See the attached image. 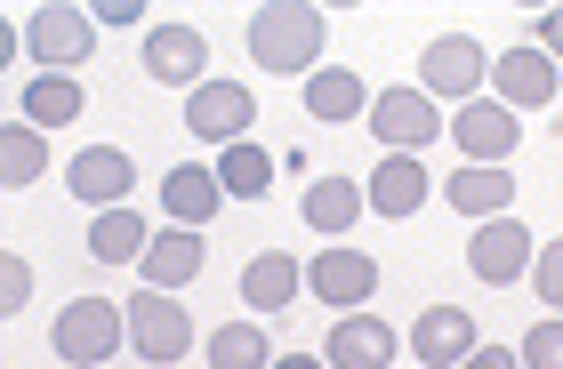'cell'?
Segmentation results:
<instances>
[{
	"label": "cell",
	"mask_w": 563,
	"mask_h": 369,
	"mask_svg": "<svg viewBox=\"0 0 563 369\" xmlns=\"http://www.w3.org/2000/svg\"><path fill=\"white\" fill-rule=\"evenodd\" d=\"M250 57L266 72H306L322 57V9H306V0H274V9L250 16Z\"/></svg>",
	"instance_id": "cell-1"
},
{
	"label": "cell",
	"mask_w": 563,
	"mask_h": 369,
	"mask_svg": "<svg viewBox=\"0 0 563 369\" xmlns=\"http://www.w3.org/2000/svg\"><path fill=\"white\" fill-rule=\"evenodd\" d=\"M48 346H57L73 369H106L121 346H130V313L106 298H73L57 322H48Z\"/></svg>",
	"instance_id": "cell-2"
},
{
	"label": "cell",
	"mask_w": 563,
	"mask_h": 369,
	"mask_svg": "<svg viewBox=\"0 0 563 369\" xmlns=\"http://www.w3.org/2000/svg\"><path fill=\"white\" fill-rule=\"evenodd\" d=\"M451 145L467 153V169H507V153L523 145V121L507 113L499 97H475V104L451 113Z\"/></svg>",
	"instance_id": "cell-3"
},
{
	"label": "cell",
	"mask_w": 563,
	"mask_h": 369,
	"mask_svg": "<svg viewBox=\"0 0 563 369\" xmlns=\"http://www.w3.org/2000/svg\"><path fill=\"white\" fill-rule=\"evenodd\" d=\"M130 346L153 361V369H169V361H186V346H194V322H186V305H169V289H137L130 305Z\"/></svg>",
	"instance_id": "cell-4"
},
{
	"label": "cell",
	"mask_w": 563,
	"mask_h": 369,
	"mask_svg": "<svg viewBox=\"0 0 563 369\" xmlns=\"http://www.w3.org/2000/svg\"><path fill=\"white\" fill-rule=\"evenodd\" d=\"M24 41H33L41 72H73V65L97 48V16H89V9H65V0H48V9L24 16Z\"/></svg>",
	"instance_id": "cell-5"
},
{
	"label": "cell",
	"mask_w": 563,
	"mask_h": 369,
	"mask_svg": "<svg viewBox=\"0 0 563 369\" xmlns=\"http://www.w3.org/2000/svg\"><path fill=\"white\" fill-rule=\"evenodd\" d=\"M483 81H492V57H483V41L443 33L434 48H419V89H427V97H459V104H475Z\"/></svg>",
	"instance_id": "cell-6"
},
{
	"label": "cell",
	"mask_w": 563,
	"mask_h": 369,
	"mask_svg": "<svg viewBox=\"0 0 563 369\" xmlns=\"http://www.w3.org/2000/svg\"><path fill=\"white\" fill-rule=\"evenodd\" d=\"M306 289H314L322 305H339V313H354V305H371V289H378V266H371L363 249L330 242V249H314V257H306Z\"/></svg>",
	"instance_id": "cell-7"
},
{
	"label": "cell",
	"mask_w": 563,
	"mask_h": 369,
	"mask_svg": "<svg viewBox=\"0 0 563 369\" xmlns=\"http://www.w3.org/2000/svg\"><path fill=\"white\" fill-rule=\"evenodd\" d=\"M250 121H258V104H250L242 81H201L194 104H186V128H194V137H210V145H242Z\"/></svg>",
	"instance_id": "cell-8"
},
{
	"label": "cell",
	"mask_w": 563,
	"mask_h": 369,
	"mask_svg": "<svg viewBox=\"0 0 563 369\" xmlns=\"http://www.w3.org/2000/svg\"><path fill=\"white\" fill-rule=\"evenodd\" d=\"M531 257H540V249H531V233H523L516 217H483V225L467 233V273H475V281H499V289H507Z\"/></svg>",
	"instance_id": "cell-9"
},
{
	"label": "cell",
	"mask_w": 563,
	"mask_h": 369,
	"mask_svg": "<svg viewBox=\"0 0 563 369\" xmlns=\"http://www.w3.org/2000/svg\"><path fill=\"white\" fill-rule=\"evenodd\" d=\"M492 81H499L507 113H540V104H555V57H548L540 41H531V48H499Z\"/></svg>",
	"instance_id": "cell-10"
},
{
	"label": "cell",
	"mask_w": 563,
	"mask_h": 369,
	"mask_svg": "<svg viewBox=\"0 0 563 369\" xmlns=\"http://www.w3.org/2000/svg\"><path fill=\"white\" fill-rule=\"evenodd\" d=\"M427 193H434V177H427L419 153H387V161L371 169V185H363V201L378 209V217H419Z\"/></svg>",
	"instance_id": "cell-11"
},
{
	"label": "cell",
	"mask_w": 563,
	"mask_h": 369,
	"mask_svg": "<svg viewBox=\"0 0 563 369\" xmlns=\"http://www.w3.org/2000/svg\"><path fill=\"white\" fill-rule=\"evenodd\" d=\"M201 65H210V41L194 24H153L145 33V72L169 89H201Z\"/></svg>",
	"instance_id": "cell-12"
},
{
	"label": "cell",
	"mask_w": 563,
	"mask_h": 369,
	"mask_svg": "<svg viewBox=\"0 0 563 369\" xmlns=\"http://www.w3.org/2000/svg\"><path fill=\"white\" fill-rule=\"evenodd\" d=\"M371 128H378L395 153H419V145H434V97H427V89H387V97H371Z\"/></svg>",
	"instance_id": "cell-13"
},
{
	"label": "cell",
	"mask_w": 563,
	"mask_h": 369,
	"mask_svg": "<svg viewBox=\"0 0 563 369\" xmlns=\"http://www.w3.org/2000/svg\"><path fill=\"white\" fill-rule=\"evenodd\" d=\"M65 185L81 201H97V209H121V201H130V185H137V169H130V153H121V145H89V153H73Z\"/></svg>",
	"instance_id": "cell-14"
},
{
	"label": "cell",
	"mask_w": 563,
	"mask_h": 369,
	"mask_svg": "<svg viewBox=\"0 0 563 369\" xmlns=\"http://www.w3.org/2000/svg\"><path fill=\"white\" fill-rule=\"evenodd\" d=\"M322 361H330V369H395V329L378 322V313H339Z\"/></svg>",
	"instance_id": "cell-15"
},
{
	"label": "cell",
	"mask_w": 563,
	"mask_h": 369,
	"mask_svg": "<svg viewBox=\"0 0 563 369\" xmlns=\"http://www.w3.org/2000/svg\"><path fill=\"white\" fill-rule=\"evenodd\" d=\"M411 354L427 369H459L475 354V322H467V305H427L419 313V329H411Z\"/></svg>",
	"instance_id": "cell-16"
},
{
	"label": "cell",
	"mask_w": 563,
	"mask_h": 369,
	"mask_svg": "<svg viewBox=\"0 0 563 369\" xmlns=\"http://www.w3.org/2000/svg\"><path fill=\"white\" fill-rule=\"evenodd\" d=\"M298 289H306V266L290 249H258L242 266V305H258V313H282V305H298Z\"/></svg>",
	"instance_id": "cell-17"
},
{
	"label": "cell",
	"mask_w": 563,
	"mask_h": 369,
	"mask_svg": "<svg viewBox=\"0 0 563 369\" xmlns=\"http://www.w3.org/2000/svg\"><path fill=\"white\" fill-rule=\"evenodd\" d=\"M218 201H225V185H218V169H194V161H177L169 177H162V209H169V225H210L218 217Z\"/></svg>",
	"instance_id": "cell-18"
},
{
	"label": "cell",
	"mask_w": 563,
	"mask_h": 369,
	"mask_svg": "<svg viewBox=\"0 0 563 369\" xmlns=\"http://www.w3.org/2000/svg\"><path fill=\"white\" fill-rule=\"evenodd\" d=\"M201 273V233L194 225H169L145 242V289H186Z\"/></svg>",
	"instance_id": "cell-19"
},
{
	"label": "cell",
	"mask_w": 563,
	"mask_h": 369,
	"mask_svg": "<svg viewBox=\"0 0 563 369\" xmlns=\"http://www.w3.org/2000/svg\"><path fill=\"white\" fill-rule=\"evenodd\" d=\"M145 242L153 233H145L137 209H106V217L89 225V257L97 266H145Z\"/></svg>",
	"instance_id": "cell-20"
},
{
	"label": "cell",
	"mask_w": 563,
	"mask_h": 369,
	"mask_svg": "<svg viewBox=\"0 0 563 369\" xmlns=\"http://www.w3.org/2000/svg\"><path fill=\"white\" fill-rule=\"evenodd\" d=\"M507 193H516V177H499V169H459L443 177V201L459 209V217H507Z\"/></svg>",
	"instance_id": "cell-21"
},
{
	"label": "cell",
	"mask_w": 563,
	"mask_h": 369,
	"mask_svg": "<svg viewBox=\"0 0 563 369\" xmlns=\"http://www.w3.org/2000/svg\"><path fill=\"white\" fill-rule=\"evenodd\" d=\"M81 113H89V97H81L73 72H41V81L24 89V121H33L41 137H48V128H65V121H81Z\"/></svg>",
	"instance_id": "cell-22"
},
{
	"label": "cell",
	"mask_w": 563,
	"mask_h": 369,
	"mask_svg": "<svg viewBox=\"0 0 563 369\" xmlns=\"http://www.w3.org/2000/svg\"><path fill=\"white\" fill-rule=\"evenodd\" d=\"M298 209H306V225H314V233H346L354 217H363V185H354V177H314Z\"/></svg>",
	"instance_id": "cell-23"
},
{
	"label": "cell",
	"mask_w": 563,
	"mask_h": 369,
	"mask_svg": "<svg viewBox=\"0 0 563 369\" xmlns=\"http://www.w3.org/2000/svg\"><path fill=\"white\" fill-rule=\"evenodd\" d=\"M306 113H314V121H354V113H363V72H346V65L306 72Z\"/></svg>",
	"instance_id": "cell-24"
},
{
	"label": "cell",
	"mask_w": 563,
	"mask_h": 369,
	"mask_svg": "<svg viewBox=\"0 0 563 369\" xmlns=\"http://www.w3.org/2000/svg\"><path fill=\"white\" fill-rule=\"evenodd\" d=\"M210 369H274V346L258 322H225L210 329Z\"/></svg>",
	"instance_id": "cell-25"
},
{
	"label": "cell",
	"mask_w": 563,
	"mask_h": 369,
	"mask_svg": "<svg viewBox=\"0 0 563 369\" xmlns=\"http://www.w3.org/2000/svg\"><path fill=\"white\" fill-rule=\"evenodd\" d=\"M218 185H225V193H234V201H258L266 193V185H274V153L266 145H225V161H218Z\"/></svg>",
	"instance_id": "cell-26"
},
{
	"label": "cell",
	"mask_w": 563,
	"mask_h": 369,
	"mask_svg": "<svg viewBox=\"0 0 563 369\" xmlns=\"http://www.w3.org/2000/svg\"><path fill=\"white\" fill-rule=\"evenodd\" d=\"M0 169H9V185H33L41 169H48V137L33 121H9L0 128Z\"/></svg>",
	"instance_id": "cell-27"
},
{
	"label": "cell",
	"mask_w": 563,
	"mask_h": 369,
	"mask_svg": "<svg viewBox=\"0 0 563 369\" xmlns=\"http://www.w3.org/2000/svg\"><path fill=\"white\" fill-rule=\"evenodd\" d=\"M516 354H523V369H563V313H548V322L531 329Z\"/></svg>",
	"instance_id": "cell-28"
},
{
	"label": "cell",
	"mask_w": 563,
	"mask_h": 369,
	"mask_svg": "<svg viewBox=\"0 0 563 369\" xmlns=\"http://www.w3.org/2000/svg\"><path fill=\"white\" fill-rule=\"evenodd\" d=\"M0 305H9V313H24V305H33V266H24L16 249L0 257Z\"/></svg>",
	"instance_id": "cell-29"
},
{
	"label": "cell",
	"mask_w": 563,
	"mask_h": 369,
	"mask_svg": "<svg viewBox=\"0 0 563 369\" xmlns=\"http://www.w3.org/2000/svg\"><path fill=\"white\" fill-rule=\"evenodd\" d=\"M531 281H540V305H563V242H540V257H531Z\"/></svg>",
	"instance_id": "cell-30"
},
{
	"label": "cell",
	"mask_w": 563,
	"mask_h": 369,
	"mask_svg": "<svg viewBox=\"0 0 563 369\" xmlns=\"http://www.w3.org/2000/svg\"><path fill=\"white\" fill-rule=\"evenodd\" d=\"M459 369H523V354H507V346H475Z\"/></svg>",
	"instance_id": "cell-31"
},
{
	"label": "cell",
	"mask_w": 563,
	"mask_h": 369,
	"mask_svg": "<svg viewBox=\"0 0 563 369\" xmlns=\"http://www.w3.org/2000/svg\"><path fill=\"white\" fill-rule=\"evenodd\" d=\"M540 48H548V57H563V9L540 16Z\"/></svg>",
	"instance_id": "cell-32"
},
{
	"label": "cell",
	"mask_w": 563,
	"mask_h": 369,
	"mask_svg": "<svg viewBox=\"0 0 563 369\" xmlns=\"http://www.w3.org/2000/svg\"><path fill=\"white\" fill-rule=\"evenodd\" d=\"M274 369H322L314 354H274Z\"/></svg>",
	"instance_id": "cell-33"
},
{
	"label": "cell",
	"mask_w": 563,
	"mask_h": 369,
	"mask_svg": "<svg viewBox=\"0 0 563 369\" xmlns=\"http://www.w3.org/2000/svg\"><path fill=\"white\" fill-rule=\"evenodd\" d=\"M106 369H113V361H106Z\"/></svg>",
	"instance_id": "cell-34"
}]
</instances>
